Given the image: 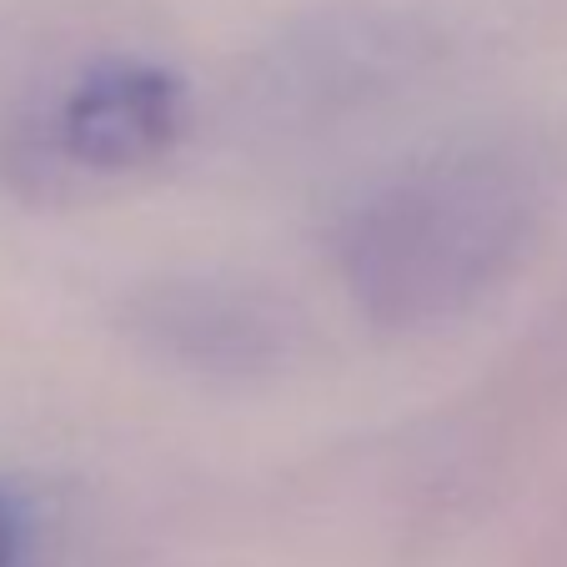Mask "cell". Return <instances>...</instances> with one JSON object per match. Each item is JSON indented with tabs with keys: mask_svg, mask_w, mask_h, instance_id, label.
Masks as SVG:
<instances>
[{
	"mask_svg": "<svg viewBox=\"0 0 567 567\" xmlns=\"http://www.w3.org/2000/svg\"><path fill=\"white\" fill-rule=\"evenodd\" d=\"M543 182L523 151L467 146L408 166L352 212L342 271L382 327H437L523 261Z\"/></svg>",
	"mask_w": 567,
	"mask_h": 567,
	"instance_id": "6da1fadb",
	"label": "cell"
},
{
	"mask_svg": "<svg viewBox=\"0 0 567 567\" xmlns=\"http://www.w3.org/2000/svg\"><path fill=\"white\" fill-rule=\"evenodd\" d=\"M156 357H172L196 372L247 377L287 362L297 321L287 307L251 287L216 281H166L146 291L136 307V327Z\"/></svg>",
	"mask_w": 567,
	"mask_h": 567,
	"instance_id": "7a4b0ae2",
	"label": "cell"
},
{
	"mask_svg": "<svg viewBox=\"0 0 567 567\" xmlns=\"http://www.w3.org/2000/svg\"><path fill=\"white\" fill-rule=\"evenodd\" d=\"M182 131V86L156 65H101L55 111L51 141L71 166L136 172L166 156Z\"/></svg>",
	"mask_w": 567,
	"mask_h": 567,
	"instance_id": "3957f363",
	"label": "cell"
},
{
	"mask_svg": "<svg viewBox=\"0 0 567 567\" xmlns=\"http://www.w3.org/2000/svg\"><path fill=\"white\" fill-rule=\"evenodd\" d=\"M21 507H16V497L0 487V567H16L21 563Z\"/></svg>",
	"mask_w": 567,
	"mask_h": 567,
	"instance_id": "277c9868",
	"label": "cell"
}]
</instances>
